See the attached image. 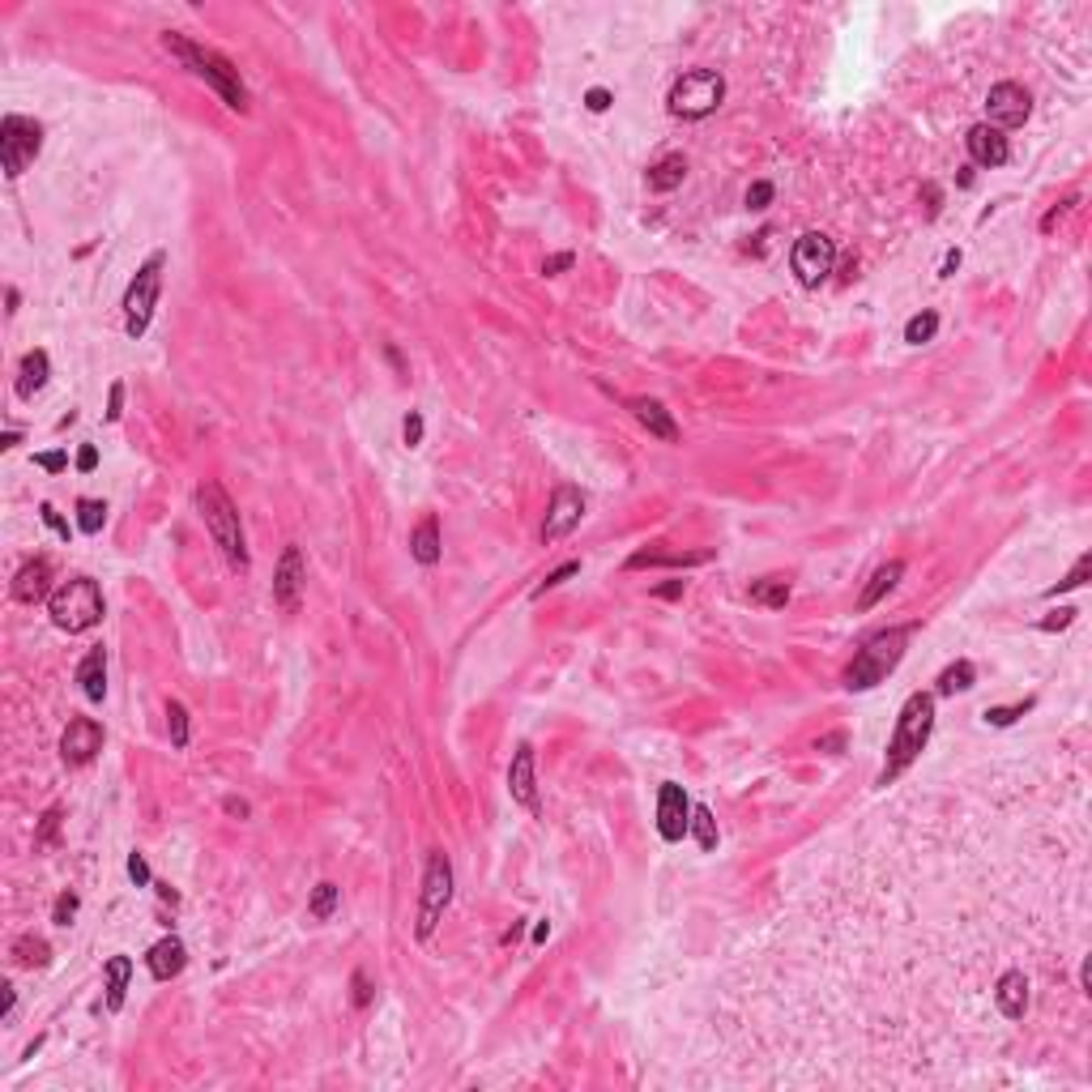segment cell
<instances>
[{"label": "cell", "mask_w": 1092, "mask_h": 1092, "mask_svg": "<svg viewBox=\"0 0 1092 1092\" xmlns=\"http://www.w3.org/2000/svg\"><path fill=\"white\" fill-rule=\"evenodd\" d=\"M930 729H934V695L913 692L905 704H900V717H896L892 743H888V760H884V772H879V786L896 781L909 764L926 751Z\"/></svg>", "instance_id": "obj_1"}, {"label": "cell", "mask_w": 1092, "mask_h": 1092, "mask_svg": "<svg viewBox=\"0 0 1092 1092\" xmlns=\"http://www.w3.org/2000/svg\"><path fill=\"white\" fill-rule=\"evenodd\" d=\"M163 47L184 68H193L201 81H209L231 111H239V116L248 111V90H243V81H239V68H235L227 56H218V52H209V47H201V43L184 39V34H171V31L163 34Z\"/></svg>", "instance_id": "obj_2"}, {"label": "cell", "mask_w": 1092, "mask_h": 1092, "mask_svg": "<svg viewBox=\"0 0 1092 1092\" xmlns=\"http://www.w3.org/2000/svg\"><path fill=\"white\" fill-rule=\"evenodd\" d=\"M909 631H913V628H884V631H875V636H870V640L858 649V658L845 666V687H849V692H870V687H879L896 666H900V658H905Z\"/></svg>", "instance_id": "obj_3"}, {"label": "cell", "mask_w": 1092, "mask_h": 1092, "mask_svg": "<svg viewBox=\"0 0 1092 1092\" xmlns=\"http://www.w3.org/2000/svg\"><path fill=\"white\" fill-rule=\"evenodd\" d=\"M197 512L205 521L209 538L222 546V555L231 560V567H248V546H243V525H239V508L231 504V496L222 491V483H201L197 487Z\"/></svg>", "instance_id": "obj_4"}, {"label": "cell", "mask_w": 1092, "mask_h": 1092, "mask_svg": "<svg viewBox=\"0 0 1092 1092\" xmlns=\"http://www.w3.org/2000/svg\"><path fill=\"white\" fill-rule=\"evenodd\" d=\"M47 615H52V623L68 636H77V631H90L102 623V594L99 585L90 581V576H73L65 581L56 594L47 597Z\"/></svg>", "instance_id": "obj_5"}, {"label": "cell", "mask_w": 1092, "mask_h": 1092, "mask_svg": "<svg viewBox=\"0 0 1092 1092\" xmlns=\"http://www.w3.org/2000/svg\"><path fill=\"white\" fill-rule=\"evenodd\" d=\"M722 99H726V77L713 73V68H692L670 86L666 107L679 120H704V116H713L722 107Z\"/></svg>", "instance_id": "obj_6"}, {"label": "cell", "mask_w": 1092, "mask_h": 1092, "mask_svg": "<svg viewBox=\"0 0 1092 1092\" xmlns=\"http://www.w3.org/2000/svg\"><path fill=\"white\" fill-rule=\"evenodd\" d=\"M163 265H166V257L154 252L145 265L137 269V278L129 282V291H124V329H129V337H141V333L150 329V316H154L159 291H163Z\"/></svg>", "instance_id": "obj_7"}, {"label": "cell", "mask_w": 1092, "mask_h": 1092, "mask_svg": "<svg viewBox=\"0 0 1092 1092\" xmlns=\"http://www.w3.org/2000/svg\"><path fill=\"white\" fill-rule=\"evenodd\" d=\"M453 900V862L444 849H431L427 870H423V896H419V939H431V930L440 926L444 909Z\"/></svg>", "instance_id": "obj_8"}, {"label": "cell", "mask_w": 1092, "mask_h": 1092, "mask_svg": "<svg viewBox=\"0 0 1092 1092\" xmlns=\"http://www.w3.org/2000/svg\"><path fill=\"white\" fill-rule=\"evenodd\" d=\"M39 150H43V124L39 120H26V116H4L0 120V163H4L9 180H18L39 159Z\"/></svg>", "instance_id": "obj_9"}, {"label": "cell", "mask_w": 1092, "mask_h": 1092, "mask_svg": "<svg viewBox=\"0 0 1092 1092\" xmlns=\"http://www.w3.org/2000/svg\"><path fill=\"white\" fill-rule=\"evenodd\" d=\"M790 265H794L802 286H820L828 273H832V265H836V243L824 231H807L794 243V252H790Z\"/></svg>", "instance_id": "obj_10"}, {"label": "cell", "mask_w": 1092, "mask_h": 1092, "mask_svg": "<svg viewBox=\"0 0 1092 1092\" xmlns=\"http://www.w3.org/2000/svg\"><path fill=\"white\" fill-rule=\"evenodd\" d=\"M1028 111H1032V95H1028L1025 86H1016V81H998L990 86V95H986V124L998 129V133H1007V129H1020L1028 120Z\"/></svg>", "instance_id": "obj_11"}, {"label": "cell", "mask_w": 1092, "mask_h": 1092, "mask_svg": "<svg viewBox=\"0 0 1092 1092\" xmlns=\"http://www.w3.org/2000/svg\"><path fill=\"white\" fill-rule=\"evenodd\" d=\"M585 517V496L576 487H560L551 496V508H546V521H542V542H560L567 533L581 525Z\"/></svg>", "instance_id": "obj_12"}, {"label": "cell", "mask_w": 1092, "mask_h": 1092, "mask_svg": "<svg viewBox=\"0 0 1092 1092\" xmlns=\"http://www.w3.org/2000/svg\"><path fill=\"white\" fill-rule=\"evenodd\" d=\"M687 828H692V802L683 794V786L666 781L662 794H658V832H662V841H683Z\"/></svg>", "instance_id": "obj_13"}, {"label": "cell", "mask_w": 1092, "mask_h": 1092, "mask_svg": "<svg viewBox=\"0 0 1092 1092\" xmlns=\"http://www.w3.org/2000/svg\"><path fill=\"white\" fill-rule=\"evenodd\" d=\"M102 751V726L95 717H77V722H68L65 734H60V756L65 764H90L95 756Z\"/></svg>", "instance_id": "obj_14"}, {"label": "cell", "mask_w": 1092, "mask_h": 1092, "mask_svg": "<svg viewBox=\"0 0 1092 1092\" xmlns=\"http://www.w3.org/2000/svg\"><path fill=\"white\" fill-rule=\"evenodd\" d=\"M303 581H307L303 551H299V546H286V551H282V563H278V572H273V602H278L282 610H295Z\"/></svg>", "instance_id": "obj_15"}, {"label": "cell", "mask_w": 1092, "mask_h": 1092, "mask_svg": "<svg viewBox=\"0 0 1092 1092\" xmlns=\"http://www.w3.org/2000/svg\"><path fill=\"white\" fill-rule=\"evenodd\" d=\"M969 154H973V163L977 166H1003L1011 159V145H1007V133H998L990 124H973L969 129Z\"/></svg>", "instance_id": "obj_16"}, {"label": "cell", "mask_w": 1092, "mask_h": 1092, "mask_svg": "<svg viewBox=\"0 0 1092 1092\" xmlns=\"http://www.w3.org/2000/svg\"><path fill=\"white\" fill-rule=\"evenodd\" d=\"M508 794L517 798L521 807L538 811V781H533V747L530 743H521L517 756H512V764H508Z\"/></svg>", "instance_id": "obj_17"}, {"label": "cell", "mask_w": 1092, "mask_h": 1092, "mask_svg": "<svg viewBox=\"0 0 1092 1092\" xmlns=\"http://www.w3.org/2000/svg\"><path fill=\"white\" fill-rule=\"evenodd\" d=\"M13 597L18 602H43V597H52V563L47 560H31L18 567V576H13Z\"/></svg>", "instance_id": "obj_18"}, {"label": "cell", "mask_w": 1092, "mask_h": 1092, "mask_svg": "<svg viewBox=\"0 0 1092 1092\" xmlns=\"http://www.w3.org/2000/svg\"><path fill=\"white\" fill-rule=\"evenodd\" d=\"M994 1003H998V1011L1007 1016V1020H1025L1028 1011V977L1020 969H1007L1003 977H998V986H994Z\"/></svg>", "instance_id": "obj_19"}, {"label": "cell", "mask_w": 1092, "mask_h": 1092, "mask_svg": "<svg viewBox=\"0 0 1092 1092\" xmlns=\"http://www.w3.org/2000/svg\"><path fill=\"white\" fill-rule=\"evenodd\" d=\"M631 414L640 419V427L649 431V435H658V440H666V444H674V440H679V427H674V419H670V410H666L662 401L636 398V401H631Z\"/></svg>", "instance_id": "obj_20"}, {"label": "cell", "mask_w": 1092, "mask_h": 1092, "mask_svg": "<svg viewBox=\"0 0 1092 1092\" xmlns=\"http://www.w3.org/2000/svg\"><path fill=\"white\" fill-rule=\"evenodd\" d=\"M184 960H188V952H184V943L175 939V934H166V939H159L154 948H150V956H145V964H150V973L159 977V982H171L180 969H184Z\"/></svg>", "instance_id": "obj_21"}, {"label": "cell", "mask_w": 1092, "mask_h": 1092, "mask_svg": "<svg viewBox=\"0 0 1092 1092\" xmlns=\"http://www.w3.org/2000/svg\"><path fill=\"white\" fill-rule=\"evenodd\" d=\"M77 683H81L86 700H95V704L107 695V658H102V649H90V653L81 658V666H77Z\"/></svg>", "instance_id": "obj_22"}, {"label": "cell", "mask_w": 1092, "mask_h": 1092, "mask_svg": "<svg viewBox=\"0 0 1092 1092\" xmlns=\"http://www.w3.org/2000/svg\"><path fill=\"white\" fill-rule=\"evenodd\" d=\"M905 576V563L900 560H892V563H884L875 576H870V585L862 589V597H858V610H875L879 602H884V594H892L896 589V581Z\"/></svg>", "instance_id": "obj_23"}, {"label": "cell", "mask_w": 1092, "mask_h": 1092, "mask_svg": "<svg viewBox=\"0 0 1092 1092\" xmlns=\"http://www.w3.org/2000/svg\"><path fill=\"white\" fill-rule=\"evenodd\" d=\"M47 376H52L47 350H31V355L22 359V371H18V398H34V393L47 384Z\"/></svg>", "instance_id": "obj_24"}, {"label": "cell", "mask_w": 1092, "mask_h": 1092, "mask_svg": "<svg viewBox=\"0 0 1092 1092\" xmlns=\"http://www.w3.org/2000/svg\"><path fill=\"white\" fill-rule=\"evenodd\" d=\"M683 175H687V159H683V154H666L662 163L649 166L645 180H649L653 193H674V188L683 184Z\"/></svg>", "instance_id": "obj_25"}, {"label": "cell", "mask_w": 1092, "mask_h": 1092, "mask_svg": "<svg viewBox=\"0 0 1092 1092\" xmlns=\"http://www.w3.org/2000/svg\"><path fill=\"white\" fill-rule=\"evenodd\" d=\"M410 555L423 563V567L440 563V521H435V517H427L419 530L410 533Z\"/></svg>", "instance_id": "obj_26"}, {"label": "cell", "mask_w": 1092, "mask_h": 1092, "mask_svg": "<svg viewBox=\"0 0 1092 1092\" xmlns=\"http://www.w3.org/2000/svg\"><path fill=\"white\" fill-rule=\"evenodd\" d=\"M751 602H756V606H768V610H786V602H790V581H786V576H760V581H751Z\"/></svg>", "instance_id": "obj_27"}, {"label": "cell", "mask_w": 1092, "mask_h": 1092, "mask_svg": "<svg viewBox=\"0 0 1092 1092\" xmlns=\"http://www.w3.org/2000/svg\"><path fill=\"white\" fill-rule=\"evenodd\" d=\"M129 973H133V960H129V956H111V960H107V1007H111V1011H120V1007H124Z\"/></svg>", "instance_id": "obj_28"}, {"label": "cell", "mask_w": 1092, "mask_h": 1092, "mask_svg": "<svg viewBox=\"0 0 1092 1092\" xmlns=\"http://www.w3.org/2000/svg\"><path fill=\"white\" fill-rule=\"evenodd\" d=\"M52 956V948L43 943V939H34V934H22L18 943H13V964L18 969H43Z\"/></svg>", "instance_id": "obj_29"}, {"label": "cell", "mask_w": 1092, "mask_h": 1092, "mask_svg": "<svg viewBox=\"0 0 1092 1092\" xmlns=\"http://www.w3.org/2000/svg\"><path fill=\"white\" fill-rule=\"evenodd\" d=\"M973 679H977L973 662H952L948 670H943V674H939V687H934V692H939V695L969 692V687H973Z\"/></svg>", "instance_id": "obj_30"}, {"label": "cell", "mask_w": 1092, "mask_h": 1092, "mask_svg": "<svg viewBox=\"0 0 1092 1092\" xmlns=\"http://www.w3.org/2000/svg\"><path fill=\"white\" fill-rule=\"evenodd\" d=\"M687 832H695V841H700L704 854L717 849V820H713L708 807H692V828H687Z\"/></svg>", "instance_id": "obj_31"}, {"label": "cell", "mask_w": 1092, "mask_h": 1092, "mask_svg": "<svg viewBox=\"0 0 1092 1092\" xmlns=\"http://www.w3.org/2000/svg\"><path fill=\"white\" fill-rule=\"evenodd\" d=\"M939 333V312H918L909 325H905V342L909 346H922V342H930Z\"/></svg>", "instance_id": "obj_32"}, {"label": "cell", "mask_w": 1092, "mask_h": 1092, "mask_svg": "<svg viewBox=\"0 0 1092 1092\" xmlns=\"http://www.w3.org/2000/svg\"><path fill=\"white\" fill-rule=\"evenodd\" d=\"M166 729H171V747H188V708L180 704V700H171L166 704Z\"/></svg>", "instance_id": "obj_33"}, {"label": "cell", "mask_w": 1092, "mask_h": 1092, "mask_svg": "<svg viewBox=\"0 0 1092 1092\" xmlns=\"http://www.w3.org/2000/svg\"><path fill=\"white\" fill-rule=\"evenodd\" d=\"M107 521V504L102 499H81L77 504V530L81 533H99Z\"/></svg>", "instance_id": "obj_34"}, {"label": "cell", "mask_w": 1092, "mask_h": 1092, "mask_svg": "<svg viewBox=\"0 0 1092 1092\" xmlns=\"http://www.w3.org/2000/svg\"><path fill=\"white\" fill-rule=\"evenodd\" d=\"M683 563H704V555H653V551H640V555L628 560V567H683Z\"/></svg>", "instance_id": "obj_35"}, {"label": "cell", "mask_w": 1092, "mask_h": 1092, "mask_svg": "<svg viewBox=\"0 0 1092 1092\" xmlns=\"http://www.w3.org/2000/svg\"><path fill=\"white\" fill-rule=\"evenodd\" d=\"M337 896H342V888H337V884H321V888L312 892V905H307V913H312V918H321V922H325V918H333V909H337Z\"/></svg>", "instance_id": "obj_36"}, {"label": "cell", "mask_w": 1092, "mask_h": 1092, "mask_svg": "<svg viewBox=\"0 0 1092 1092\" xmlns=\"http://www.w3.org/2000/svg\"><path fill=\"white\" fill-rule=\"evenodd\" d=\"M1088 572H1092V555H1080V560H1075V567H1071V572H1067V576H1062V581H1059V585H1054V589H1050L1046 597H1059V594H1071V589H1080V585L1088 581Z\"/></svg>", "instance_id": "obj_37"}, {"label": "cell", "mask_w": 1092, "mask_h": 1092, "mask_svg": "<svg viewBox=\"0 0 1092 1092\" xmlns=\"http://www.w3.org/2000/svg\"><path fill=\"white\" fill-rule=\"evenodd\" d=\"M1028 708H1032V700H1020V704H1011V708H986L982 717H986V726H998V729H1003V726H1016V722L1025 717Z\"/></svg>", "instance_id": "obj_38"}, {"label": "cell", "mask_w": 1092, "mask_h": 1092, "mask_svg": "<svg viewBox=\"0 0 1092 1092\" xmlns=\"http://www.w3.org/2000/svg\"><path fill=\"white\" fill-rule=\"evenodd\" d=\"M60 820H65V811H60V807H52V811L43 815V824H39V832H34V849H47V845L56 841V832H60Z\"/></svg>", "instance_id": "obj_39"}, {"label": "cell", "mask_w": 1092, "mask_h": 1092, "mask_svg": "<svg viewBox=\"0 0 1092 1092\" xmlns=\"http://www.w3.org/2000/svg\"><path fill=\"white\" fill-rule=\"evenodd\" d=\"M401 444H405V448H419V444H423V414H419V410L405 414V423H401Z\"/></svg>", "instance_id": "obj_40"}, {"label": "cell", "mask_w": 1092, "mask_h": 1092, "mask_svg": "<svg viewBox=\"0 0 1092 1092\" xmlns=\"http://www.w3.org/2000/svg\"><path fill=\"white\" fill-rule=\"evenodd\" d=\"M73 913H77V896L60 892V896H56V905H52V922H56V926H68V922H73Z\"/></svg>", "instance_id": "obj_41"}, {"label": "cell", "mask_w": 1092, "mask_h": 1092, "mask_svg": "<svg viewBox=\"0 0 1092 1092\" xmlns=\"http://www.w3.org/2000/svg\"><path fill=\"white\" fill-rule=\"evenodd\" d=\"M768 201H772V184H768V180H760V184L747 188V209H768Z\"/></svg>", "instance_id": "obj_42"}, {"label": "cell", "mask_w": 1092, "mask_h": 1092, "mask_svg": "<svg viewBox=\"0 0 1092 1092\" xmlns=\"http://www.w3.org/2000/svg\"><path fill=\"white\" fill-rule=\"evenodd\" d=\"M576 572H581V563H576V560H572V563H563V567H555V572H551V576H546V581L538 585V594H546V589H555V585H563V581H567V576H576Z\"/></svg>", "instance_id": "obj_43"}, {"label": "cell", "mask_w": 1092, "mask_h": 1092, "mask_svg": "<svg viewBox=\"0 0 1092 1092\" xmlns=\"http://www.w3.org/2000/svg\"><path fill=\"white\" fill-rule=\"evenodd\" d=\"M1071 619H1075V606H1059L1050 619H1041V631H1059V628H1071Z\"/></svg>", "instance_id": "obj_44"}, {"label": "cell", "mask_w": 1092, "mask_h": 1092, "mask_svg": "<svg viewBox=\"0 0 1092 1092\" xmlns=\"http://www.w3.org/2000/svg\"><path fill=\"white\" fill-rule=\"evenodd\" d=\"M124 414V384H111V398H107V423H120Z\"/></svg>", "instance_id": "obj_45"}, {"label": "cell", "mask_w": 1092, "mask_h": 1092, "mask_svg": "<svg viewBox=\"0 0 1092 1092\" xmlns=\"http://www.w3.org/2000/svg\"><path fill=\"white\" fill-rule=\"evenodd\" d=\"M129 875H133V884H137V888H145V884H150V866H145V858H141L137 849L129 854Z\"/></svg>", "instance_id": "obj_46"}, {"label": "cell", "mask_w": 1092, "mask_h": 1092, "mask_svg": "<svg viewBox=\"0 0 1092 1092\" xmlns=\"http://www.w3.org/2000/svg\"><path fill=\"white\" fill-rule=\"evenodd\" d=\"M350 986H355V1007H367V1003H371V982H367V973H355Z\"/></svg>", "instance_id": "obj_47"}, {"label": "cell", "mask_w": 1092, "mask_h": 1092, "mask_svg": "<svg viewBox=\"0 0 1092 1092\" xmlns=\"http://www.w3.org/2000/svg\"><path fill=\"white\" fill-rule=\"evenodd\" d=\"M39 512H43V521H47V525H52V530H56V533H60V538L68 542V521H65V517H60V512H56L52 504H43Z\"/></svg>", "instance_id": "obj_48"}, {"label": "cell", "mask_w": 1092, "mask_h": 1092, "mask_svg": "<svg viewBox=\"0 0 1092 1092\" xmlns=\"http://www.w3.org/2000/svg\"><path fill=\"white\" fill-rule=\"evenodd\" d=\"M34 461L43 465V469H47V474H60V469H65V465H68V457H65V453H60V448H56V453H39V457H34Z\"/></svg>", "instance_id": "obj_49"}, {"label": "cell", "mask_w": 1092, "mask_h": 1092, "mask_svg": "<svg viewBox=\"0 0 1092 1092\" xmlns=\"http://www.w3.org/2000/svg\"><path fill=\"white\" fill-rule=\"evenodd\" d=\"M585 107H589V111H606V107H610V90L594 86V90L585 95Z\"/></svg>", "instance_id": "obj_50"}, {"label": "cell", "mask_w": 1092, "mask_h": 1092, "mask_svg": "<svg viewBox=\"0 0 1092 1092\" xmlns=\"http://www.w3.org/2000/svg\"><path fill=\"white\" fill-rule=\"evenodd\" d=\"M572 265H576V257H572V252H560V257H551V261L542 265V273L551 278V273H563V269H572Z\"/></svg>", "instance_id": "obj_51"}, {"label": "cell", "mask_w": 1092, "mask_h": 1092, "mask_svg": "<svg viewBox=\"0 0 1092 1092\" xmlns=\"http://www.w3.org/2000/svg\"><path fill=\"white\" fill-rule=\"evenodd\" d=\"M1071 205H1075V197H1071V201H1062V205H1054V209H1050V214L1041 218V231H1054V227H1059V218L1067 214V209H1071Z\"/></svg>", "instance_id": "obj_52"}, {"label": "cell", "mask_w": 1092, "mask_h": 1092, "mask_svg": "<svg viewBox=\"0 0 1092 1092\" xmlns=\"http://www.w3.org/2000/svg\"><path fill=\"white\" fill-rule=\"evenodd\" d=\"M95 465H99V448H95V444H86V448L77 453V469H81V474H90Z\"/></svg>", "instance_id": "obj_53"}, {"label": "cell", "mask_w": 1092, "mask_h": 1092, "mask_svg": "<svg viewBox=\"0 0 1092 1092\" xmlns=\"http://www.w3.org/2000/svg\"><path fill=\"white\" fill-rule=\"evenodd\" d=\"M836 747H845V734H828L815 743V751H832V756H836Z\"/></svg>", "instance_id": "obj_54"}, {"label": "cell", "mask_w": 1092, "mask_h": 1092, "mask_svg": "<svg viewBox=\"0 0 1092 1092\" xmlns=\"http://www.w3.org/2000/svg\"><path fill=\"white\" fill-rule=\"evenodd\" d=\"M956 269H960V252H956V248H952V252H948V257H943V278H952V273H956Z\"/></svg>", "instance_id": "obj_55"}, {"label": "cell", "mask_w": 1092, "mask_h": 1092, "mask_svg": "<svg viewBox=\"0 0 1092 1092\" xmlns=\"http://www.w3.org/2000/svg\"><path fill=\"white\" fill-rule=\"evenodd\" d=\"M13 1007H18V990L4 986V1020H13Z\"/></svg>", "instance_id": "obj_56"}, {"label": "cell", "mask_w": 1092, "mask_h": 1092, "mask_svg": "<svg viewBox=\"0 0 1092 1092\" xmlns=\"http://www.w3.org/2000/svg\"><path fill=\"white\" fill-rule=\"evenodd\" d=\"M227 811L239 815V820H248V802H243V798H227Z\"/></svg>", "instance_id": "obj_57"}, {"label": "cell", "mask_w": 1092, "mask_h": 1092, "mask_svg": "<svg viewBox=\"0 0 1092 1092\" xmlns=\"http://www.w3.org/2000/svg\"><path fill=\"white\" fill-rule=\"evenodd\" d=\"M1080 986H1084V994H1092V960L1080 964Z\"/></svg>", "instance_id": "obj_58"}, {"label": "cell", "mask_w": 1092, "mask_h": 1092, "mask_svg": "<svg viewBox=\"0 0 1092 1092\" xmlns=\"http://www.w3.org/2000/svg\"><path fill=\"white\" fill-rule=\"evenodd\" d=\"M679 594H683V581H670V585L658 589V597H679Z\"/></svg>", "instance_id": "obj_59"}, {"label": "cell", "mask_w": 1092, "mask_h": 1092, "mask_svg": "<svg viewBox=\"0 0 1092 1092\" xmlns=\"http://www.w3.org/2000/svg\"><path fill=\"white\" fill-rule=\"evenodd\" d=\"M18 440H22L18 431H4V435H0V448H18Z\"/></svg>", "instance_id": "obj_60"}, {"label": "cell", "mask_w": 1092, "mask_h": 1092, "mask_svg": "<svg viewBox=\"0 0 1092 1092\" xmlns=\"http://www.w3.org/2000/svg\"><path fill=\"white\" fill-rule=\"evenodd\" d=\"M546 934H551V926H546V922H538V926H533V943H546Z\"/></svg>", "instance_id": "obj_61"}]
</instances>
